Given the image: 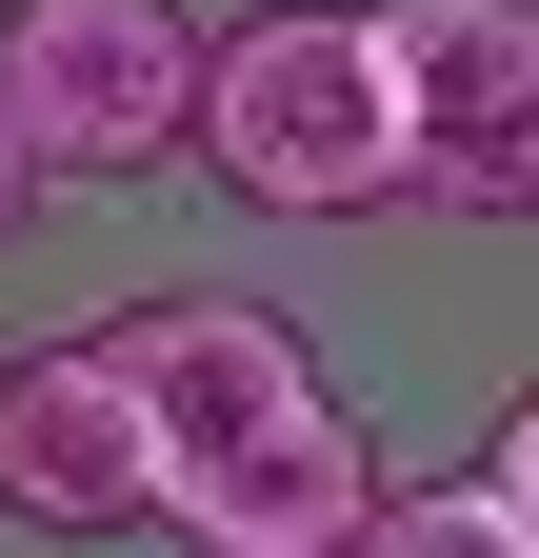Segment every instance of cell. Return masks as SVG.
I'll use <instances>...</instances> for the list:
<instances>
[{
  "instance_id": "obj_6",
  "label": "cell",
  "mask_w": 539,
  "mask_h": 558,
  "mask_svg": "<svg viewBox=\"0 0 539 558\" xmlns=\"http://www.w3.org/2000/svg\"><path fill=\"white\" fill-rule=\"evenodd\" d=\"M340 558H539V519L500 499V459H480V478H380V519H360Z\"/></svg>"
},
{
  "instance_id": "obj_4",
  "label": "cell",
  "mask_w": 539,
  "mask_h": 558,
  "mask_svg": "<svg viewBox=\"0 0 539 558\" xmlns=\"http://www.w3.org/2000/svg\"><path fill=\"white\" fill-rule=\"evenodd\" d=\"M0 519L21 538H141L160 519V399L120 319H60L0 360Z\"/></svg>"
},
{
  "instance_id": "obj_2",
  "label": "cell",
  "mask_w": 539,
  "mask_h": 558,
  "mask_svg": "<svg viewBox=\"0 0 539 558\" xmlns=\"http://www.w3.org/2000/svg\"><path fill=\"white\" fill-rule=\"evenodd\" d=\"M200 160L260 220H380L420 199V100H399L380 0H240L200 60Z\"/></svg>"
},
{
  "instance_id": "obj_8",
  "label": "cell",
  "mask_w": 539,
  "mask_h": 558,
  "mask_svg": "<svg viewBox=\"0 0 539 558\" xmlns=\"http://www.w3.org/2000/svg\"><path fill=\"white\" fill-rule=\"evenodd\" d=\"M21 220H40V140L0 120V240H21Z\"/></svg>"
},
{
  "instance_id": "obj_3",
  "label": "cell",
  "mask_w": 539,
  "mask_h": 558,
  "mask_svg": "<svg viewBox=\"0 0 539 558\" xmlns=\"http://www.w3.org/2000/svg\"><path fill=\"white\" fill-rule=\"evenodd\" d=\"M200 60L220 21L180 0H0V120L40 140V180H141L200 140Z\"/></svg>"
},
{
  "instance_id": "obj_5",
  "label": "cell",
  "mask_w": 539,
  "mask_h": 558,
  "mask_svg": "<svg viewBox=\"0 0 539 558\" xmlns=\"http://www.w3.org/2000/svg\"><path fill=\"white\" fill-rule=\"evenodd\" d=\"M420 100V220H539V0H380Z\"/></svg>"
},
{
  "instance_id": "obj_7",
  "label": "cell",
  "mask_w": 539,
  "mask_h": 558,
  "mask_svg": "<svg viewBox=\"0 0 539 558\" xmlns=\"http://www.w3.org/2000/svg\"><path fill=\"white\" fill-rule=\"evenodd\" d=\"M500 499H519V519H539V379H519V399H500Z\"/></svg>"
},
{
  "instance_id": "obj_1",
  "label": "cell",
  "mask_w": 539,
  "mask_h": 558,
  "mask_svg": "<svg viewBox=\"0 0 539 558\" xmlns=\"http://www.w3.org/2000/svg\"><path fill=\"white\" fill-rule=\"evenodd\" d=\"M141 339V399H160V538L200 558H340L380 519V459L340 379H320V339L280 300H220V279H180V300H120Z\"/></svg>"
}]
</instances>
